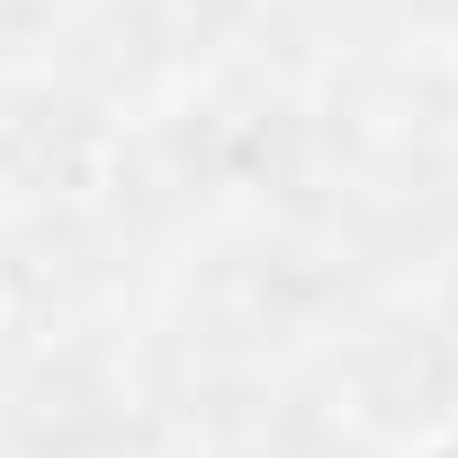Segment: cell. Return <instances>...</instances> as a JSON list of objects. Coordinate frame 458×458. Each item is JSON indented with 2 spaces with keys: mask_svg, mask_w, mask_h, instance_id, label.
Listing matches in <instances>:
<instances>
[{
  "mask_svg": "<svg viewBox=\"0 0 458 458\" xmlns=\"http://www.w3.org/2000/svg\"><path fill=\"white\" fill-rule=\"evenodd\" d=\"M64 19V0H0V55H28V37H46Z\"/></svg>",
  "mask_w": 458,
  "mask_h": 458,
  "instance_id": "1",
  "label": "cell"
}]
</instances>
